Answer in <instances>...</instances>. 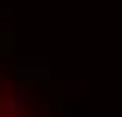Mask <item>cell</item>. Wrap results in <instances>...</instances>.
<instances>
[{
    "label": "cell",
    "instance_id": "obj_1",
    "mask_svg": "<svg viewBox=\"0 0 122 117\" xmlns=\"http://www.w3.org/2000/svg\"><path fill=\"white\" fill-rule=\"evenodd\" d=\"M0 117H27V113H23V104H18L5 86H0Z\"/></svg>",
    "mask_w": 122,
    "mask_h": 117
}]
</instances>
